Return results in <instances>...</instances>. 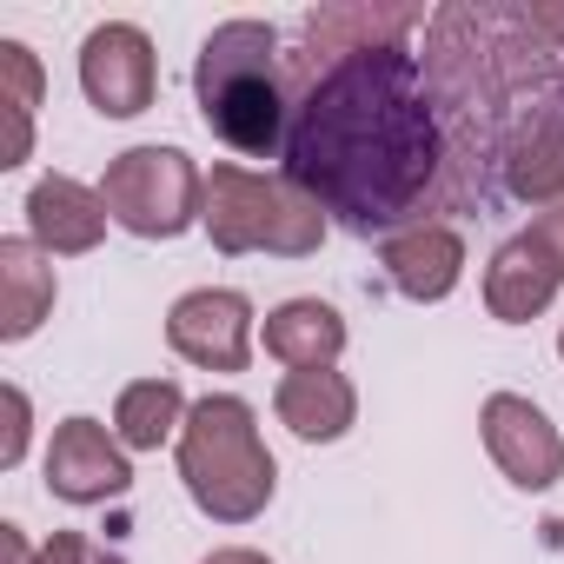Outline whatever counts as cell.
Listing matches in <instances>:
<instances>
[{"mask_svg":"<svg viewBox=\"0 0 564 564\" xmlns=\"http://www.w3.org/2000/svg\"><path fill=\"white\" fill-rule=\"evenodd\" d=\"M286 180L346 232L392 239L405 226H432L425 213H478L445 100L405 41L286 54Z\"/></svg>","mask_w":564,"mask_h":564,"instance_id":"obj_1","label":"cell"},{"mask_svg":"<svg viewBox=\"0 0 564 564\" xmlns=\"http://www.w3.org/2000/svg\"><path fill=\"white\" fill-rule=\"evenodd\" d=\"M557 352H564V339H557Z\"/></svg>","mask_w":564,"mask_h":564,"instance_id":"obj_26","label":"cell"},{"mask_svg":"<svg viewBox=\"0 0 564 564\" xmlns=\"http://www.w3.org/2000/svg\"><path fill=\"white\" fill-rule=\"evenodd\" d=\"M180 419H186V399H180L173 379H140V386H127L120 405H113V432H120V445H133V452H153V445H166L173 432H186Z\"/></svg>","mask_w":564,"mask_h":564,"instance_id":"obj_18","label":"cell"},{"mask_svg":"<svg viewBox=\"0 0 564 564\" xmlns=\"http://www.w3.org/2000/svg\"><path fill=\"white\" fill-rule=\"evenodd\" d=\"M206 232L219 252H313L326 239L319 199H306L293 180H265L246 166H213L206 180Z\"/></svg>","mask_w":564,"mask_h":564,"instance_id":"obj_4","label":"cell"},{"mask_svg":"<svg viewBox=\"0 0 564 564\" xmlns=\"http://www.w3.org/2000/svg\"><path fill=\"white\" fill-rule=\"evenodd\" d=\"M199 113L206 127L246 153V160H286V133H293V87H286V61H279V34L265 21H226L206 34L199 67Z\"/></svg>","mask_w":564,"mask_h":564,"instance_id":"obj_2","label":"cell"},{"mask_svg":"<svg viewBox=\"0 0 564 564\" xmlns=\"http://www.w3.org/2000/svg\"><path fill=\"white\" fill-rule=\"evenodd\" d=\"M206 564H265V557H259V551H213Z\"/></svg>","mask_w":564,"mask_h":564,"instance_id":"obj_25","label":"cell"},{"mask_svg":"<svg viewBox=\"0 0 564 564\" xmlns=\"http://www.w3.org/2000/svg\"><path fill=\"white\" fill-rule=\"evenodd\" d=\"M0 544H8V564H28V544H21L14 524H0Z\"/></svg>","mask_w":564,"mask_h":564,"instance_id":"obj_24","label":"cell"},{"mask_svg":"<svg viewBox=\"0 0 564 564\" xmlns=\"http://www.w3.org/2000/svg\"><path fill=\"white\" fill-rule=\"evenodd\" d=\"M425 14L419 8H319L300 21V54H346V47H386L405 41Z\"/></svg>","mask_w":564,"mask_h":564,"instance_id":"obj_15","label":"cell"},{"mask_svg":"<svg viewBox=\"0 0 564 564\" xmlns=\"http://www.w3.org/2000/svg\"><path fill=\"white\" fill-rule=\"evenodd\" d=\"M100 199H107V213H113L127 232H140V239H173V232H186V226L199 219L206 180H199V166H193L180 147H133V153H120V160L107 166Z\"/></svg>","mask_w":564,"mask_h":564,"instance_id":"obj_5","label":"cell"},{"mask_svg":"<svg viewBox=\"0 0 564 564\" xmlns=\"http://www.w3.org/2000/svg\"><path fill=\"white\" fill-rule=\"evenodd\" d=\"M518 14H524V28H531L544 47L564 54V8H538V0H531V8H518Z\"/></svg>","mask_w":564,"mask_h":564,"instance_id":"obj_22","label":"cell"},{"mask_svg":"<svg viewBox=\"0 0 564 564\" xmlns=\"http://www.w3.org/2000/svg\"><path fill=\"white\" fill-rule=\"evenodd\" d=\"M0 107H8V166H21L28 160V120H34V107H41V67H34V54L21 47V41H0Z\"/></svg>","mask_w":564,"mask_h":564,"instance_id":"obj_19","label":"cell"},{"mask_svg":"<svg viewBox=\"0 0 564 564\" xmlns=\"http://www.w3.org/2000/svg\"><path fill=\"white\" fill-rule=\"evenodd\" d=\"M352 412H359V399H352V386L333 366L293 372L286 386H279V419H286L300 438H339L352 425Z\"/></svg>","mask_w":564,"mask_h":564,"instance_id":"obj_17","label":"cell"},{"mask_svg":"<svg viewBox=\"0 0 564 564\" xmlns=\"http://www.w3.org/2000/svg\"><path fill=\"white\" fill-rule=\"evenodd\" d=\"M133 485L127 471V452L107 438L100 419H67L47 445V491L67 498V505H100V498H120Z\"/></svg>","mask_w":564,"mask_h":564,"instance_id":"obj_10","label":"cell"},{"mask_svg":"<svg viewBox=\"0 0 564 564\" xmlns=\"http://www.w3.org/2000/svg\"><path fill=\"white\" fill-rule=\"evenodd\" d=\"M265 352L286 359L293 372H319L346 352V319L319 300H293V306L265 313Z\"/></svg>","mask_w":564,"mask_h":564,"instance_id":"obj_14","label":"cell"},{"mask_svg":"<svg viewBox=\"0 0 564 564\" xmlns=\"http://www.w3.org/2000/svg\"><path fill=\"white\" fill-rule=\"evenodd\" d=\"M80 87L107 120H133L153 107V41L127 21H107L80 47Z\"/></svg>","mask_w":564,"mask_h":564,"instance_id":"obj_7","label":"cell"},{"mask_svg":"<svg viewBox=\"0 0 564 564\" xmlns=\"http://www.w3.org/2000/svg\"><path fill=\"white\" fill-rule=\"evenodd\" d=\"M485 445H491L498 471H505L518 491H544V485H557V471H564V438H557L551 419H544L531 399H518V392L485 399Z\"/></svg>","mask_w":564,"mask_h":564,"instance_id":"obj_9","label":"cell"},{"mask_svg":"<svg viewBox=\"0 0 564 564\" xmlns=\"http://www.w3.org/2000/svg\"><path fill=\"white\" fill-rule=\"evenodd\" d=\"M34 564H120V557H113L107 544H94L87 531H54V538H47V551H41Z\"/></svg>","mask_w":564,"mask_h":564,"instance_id":"obj_20","label":"cell"},{"mask_svg":"<svg viewBox=\"0 0 564 564\" xmlns=\"http://www.w3.org/2000/svg\"><path fill=\"white\" fill-rule=\"evenodd\" d=\"M180 478L199 511L219 524H246L272 498V452L259 445L246 399H199L180 432Z\"/></svg>","mask_w":564,"mask_h":564,"instance_id":"obj_3","label":"cell"},{"mask_svg":"<svg viewBox=\"0 0 564 564\" xmlns=\"http://www.w3.org/2000/svg\"><path fill=\"white\" fill-rule=\"evenodd\" d=\"M107 219H113L107 199L87 193L67 173H47L28 193V226H34V246H47V252H94L100 232H107Z\"/></svg>","mask_w":564,"mask_h":564,"instance_id":"obj_12","label":"cell"},{"mask_svg":"<svg viewBox=\"0 0 564 564\" xmlns=\"http://www.w3.org/2000/svg\"><path fill=\"white\" fill-rule=\"evenodd\" d=\"M54 313V265L28 239H0V333L28 339Z\"/></svg>","mask_w":564,"mask_h":564,"instance_id":"obj_16","label":"cell"},{"mask_svg":"<svg viewBox=\"0 0 564 564\" xmlns=\"http://www.w3.org/2000/svg\"><path fill=\"white\" fill-rule=\"evenodd\" d=\"M8 445H0V465H21V445H28V399L21 392H8Z\"/></svg>","mask_w":564,"mask_h":564,"instance_id":"obj_23","label":"cell"},{"mask_svg":"<svg viewBox=\"0 0 564 564\" xmlns=\"http://www.w3.org/2000/svg\"><path fill=\"white\" fill-rule=\"evenodd\" d=\"M531 239H538V246L557 259V272H564V199H551V206L531 219Z\"/></svg>","mask_w":564,"mask_h":564,"instance_id":"obj_21","label":"cell"},{"mask_svg":"<svg viewBox=\"0 0 564 564\" xmlns=\"http://www.w3.org/2000/svg\"><path fill=\"white\" fill-rule=\"evenodd\" d=\"M498 186L531 206L564 199V54L524 80L498 147Z\"/></svg>","mask_w":564,"mask_h":564,"instance_id":"obj_6","label":"cell"},{"mask_svg":"<svg viewBox=\"0 0 564 564\" xmlns=\"http://www.w3.org/2000/svg\"><path fill=\"white\" fill-rule=\"evenodd\" d=\"M557 286H564L557 259H551L531 232H518V239L498 246V259H491V272H485V306H491V319L524 326V319H538V313L551 306Z\"/></svg>","mask_w":564,"mask_h":564,"instance_id":"obj_11","label":"cell"},{"mask_svg":"<svg viewBox=\"0 0 564 564\" xmlns=\"http://www.w3.org/2000/svg\"><path fill=\"white\" fill-rule=\"evenodd\" d=\"M458 265H465V239L432 219V226H405L386 239V272H392V286L405 300H445L458 286Z\"/></svg>","mask_w":564,"mask_h":564,"instance_id":"obj_13","label":"cell"},{"mask_svg":"<svg viewBox=\"0 0 564 564\" xmlns=\"http://www.w3.org/2000/svg\"><path fill=\"white\" fill-rule=\"evenodd\" d=\"M166 339L180 359L206 366V372H246L252 359V306L239 293H186L166 319Z\"/></svg>","mask_w":564,"mask_h":564,"instance_id":"obj_8","label":"cell"}]
</instances>
